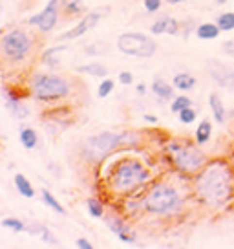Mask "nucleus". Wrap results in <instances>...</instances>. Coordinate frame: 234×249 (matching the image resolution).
I'll return each mask as SVG.
<instances>
[{"label":"nucleus","mask_w":234,"mask_h":249,"mask_svg":"<svg viewBox=\"0 0 234 249\" xmlns=\"http://www.w3.org/2000/svg\"><path fill=\"white\" fill-rule=\"evenodd\" d=\"M187 107H192V101L188 99L187 95H178V97H174L170 103V110L174 114H178V112H181V110L187 108Z\"/></svg>","instance_id":"nucleus-29"},{"label":"nucleus","mask_w":234,"mask_h":249,"mask_svg":"<svg viewBox=\"0 0 234 249\" xmlns=\"http://www.w3.org/2000/svg\"><path fill=\"white\" fill-rule=\"evenodd\" d=\"M30 93L33 99L42 103L59 101L70 95V83L61 75L37 73L30 81Z\"/></svg>","instance_id":"nucleus-5"},{"label":"nucleus","mask_w":234,"mask_h":249,"mask_svg":"<svg viewBox=\"0 0 234 249\" xmlns=\"http://www.w3.org/2000/svg\"><path fill=\"white\" fill-rule=\"evenodd\" d=\"M81 73H88V75H94V77H106L108 75V68L104 64L99 62H90V64H81L77 68Z\"/></svg>","instance_id":"nucleus-22"},{"label":"nucleus","mask_w":234,"mask_h":249,"mask_svg":"<svg viewBox=\"0 0 234 249\" xmlns=\"http://www.w3.org/2000/svg\"><path fill=\"white\" fill-rule=\"evenodd\" d=\"M135 90H137V93H141V95H143V93L147 92V86H145V85H137V86H135Z\"/></svg>","instance_id":"nucleus-37"},{"label":"nucleus","mask_w":234,"mask_h":249,"mask_svg":"<svg viewBox=\"0 0 234 249\" xmlns=\"http://www.w3.org/2000/svg\"><path fill=\"white\" fill-rule=\"evenodd\" d=\"M18 140H20V145H22L26 150H33V148L37 147V143H39V136H37V132H35V128H32V126H24L22 130H20Z\"/></svg>","instance_id":"nucleus-19"},{"label":"nucleus","mask_w":234,"mask_h":249,"mask_svg":"<svg viewBox=\"0 0 234 249\" xmlns=\"http://www.w3.org/2000/svg\"><path fill=\"white\" fill-rule=\"evenodd\" d=\"M4 97H6V103H8L9 110L13 112V116L18 117V119H22V117L28 116V110L24 108V105L18 101V97H17V93L9 92L8 88L4 90Z\"/></svg>","instance_id":"nucleus-16"},{"label":"nucleus","mask_w":234,"mask_h":249,"mask_svg":"<svg viewBox=\"0 0 234 249\" xmlns=\"http://www.w3.org/2000/svg\"><path fill=\"white\" fill-rule=\"evenodd\" d=\"M165 150H167L170 163L180 172H185V174H198L207 163L205 152L200 147L192 145V143L170 141Z\"/></svg>","instance_id":"nucleus-4"},{"label":"nucleus","mask_w":234,"mask_h":249,"mask_svg":"<svg viewBox=\"0 0 234 249\" xmlns=\"http://www.w3.org/2000/svg\"><path fill=\"white\" fill-rule=\"evenodd\" d=\"M117 79H119V83L121 85H125V86H128V85H132L134 83V75H132V71H121L119 75H117Z\"/></svg>","instance_id":"nucleus-33"},{"label":"nucleus","mask_w":234,"mask_h":249,"mask_svg":"<svg viewBox=\"0 0 234 249\" xmlns=\"http://www.w3.org/2000/svg\"><path fill=\"white\" fill-rule=\"evenodd\" d=\"M216 2H218V4H225L227 0H216Z\"/></svg>","instance_id":"nucleus-39"},{"label":"nucleus","mask_w":234,"mask_h":249,"mask_svg":"<svg viewBox=\"0 0 234 249\" xmlns=\"http://www.w3.org/2000/svg\"><path fill=\"white\" fill-rule=\"evenodd\" d=\"M216 24L221 31H233L234 30V11H225L216 18Z\"/></svg>","instance_id":"nucleus-26"},{"label":"nucleus","mask_w":234,"mask_h":249,"mask_svg":"<svg viewBox=\"0 0 234 249\" xmlns=\"http://www.w3.org/2000/svg\"><path fill=\"white\" fill-rule=\"evenodd\" d=\"M143 119H145L147 123H157V117L156 116H150V114H145V116H143Z\"/></svg>","instance_id":"nucleus-36"},{"label":"nucleus","mask_w":234,"mask_h":249,"mask_svg":"<svg viewBox=\"0 0 234 249\" xmlns=\"http://www.w3.org/2000/svg\"><path fill=\"white\" fill-rule=\"evenodd\" d=\"M219 28L218 24H212V22H205V24H200L198 28H196V37L201 40H212L216 39L219 35Z\"/></svg>","instance_id":"nucleus-18"},{"label":"nucleus","mask_w":234,"mask_h":249,"mask_svg":"<svg viewBox=\"0 0 234 249\" xmlns=\"http://www.w3.org/2000/svg\"><path fill=\"white\" fill-rule=\"evenodd\" d=\"M117 50H119L121 53L130 55V57L150 59L152 55L156 53L157 44L150 35L132 31V33H123V35H119V39H117Z\"/></svg>","instance_id":"nucleus-7"},{"label":"nucleus","mask_w":234,"mask_h":249,"mask_svg":"<svg viewBox=\"0 0 234 249\" xmlns=\"http://www.w3.org/2000/svg\"><path fill=\"white\" fill-rule=\"evenodd\" d=\"M143 211L154 216H172L183 209V196L170 183L157 181L143 196Z\"/></svg>","instance_id":"nucleus-3"},{"label":"nucleus","mask_w":234,"mask_h":249,"mask_svg":"<svg viewBox=\"0 0 234 249\" xmlns=\"http://www.w3.org/2000/svg\"><path fill=\"white\" fill-rule=\"evenodd\" d=\"M77 248H81V249H92L94 246H92V242L88 240V238H79V240H77Z\"/></svg>","instance_id":"nucleus-35"},{"label":"nucleus","mask_w":234,"mask_h":249,"mask_svg":"<svg viewBox=\"0 0 234 249\" xmlns=\"http://www.w3.org/2000/svg\"><path fill=\"white\" fill-rule=\"evenodd\" d=\"M33 52V39L24 30L6 31L0 39V53L6 62H22Z\"/></svg>","instance_id":"nucleus-6"},{"label":"nucleus","mask_w":234,"mask_h":249,"mask_svg":"<svg viewBox=\"0 0 234 249\" xmlns=\"http://www.w3.org/2000/svg\"><path fill=\"white\" fill-rule=\"evenodd\" d=\"M212 136V124L209 119H203L201 123L198 124V128H196V143L198 145H205V143H209Z\"/></svg>","instance_id":"nucleus-21"},{"label":"nucleus","mask_w":234,"mask_h":249,"mask_svg":"<svg viewBox=\"0 0 234 249\" xmlns=\"http://www.w3.org/2000/svg\"><path fill=\"white\" fill-rule=\"evenodd\" d=\"M114 86H116V83H114L112 79H102L101 85H99V88H97V95H99L101 99L108 97L110 93L114 92Z\"/></svg>","instance_id":"nucleus-31"},{"label":"nucleus","mask_w":234,"mask_h":249,"mask_svg":"<svg viewBox=\"0 0 234 249\" xmlns=\"http://www.w3.org/2000/svg\"><path fill=\"white\" fill-rule=\"evenodd\" d=\"M86 207H88V213L94 218L104 216V205H102L101 200H97V198H88V200H86Z\"/></svg>","instance_id":"nucleus-27"},{"label":"nucleus","mask_w":234,"mask_h":249,"mask_svg":"<svg viewBox=\"0 0 234 249\" xmlns=\"http://www.w3.org/2000/svg\"><path fill=\"white\" fill-rule=\"evenodd\" d=\"M223 52H225L227 55L234 57V39L225 40V42H223Z\"/></svg>","instance_id":"nucleus-34"},{"label":"nucleus","mask_w":234,"mask_h":249,"mask_svg":"<svg viewBox=\"0 0 234 249\" xmlns=\"http://www.w3.org/2000/svg\"><path fill=\"white\" fill-rule=\"evenodd\" d=\"M126 141L125 134H116V132H102L97 136H92L90 140L84 143V152L88 158H95L101 160L112 150H116L119 145H123Z\"/></svg>","instance_id":"nucleus-8"},{"label":"nucleus","mask_w":234,"mask_h":249,"mask_svg":"<svg viewBox=\"0 0 234 249\" xmlns=\"http://www.w3.org/2000/svg\"><path fill=\"white\" fill-rule=\"evenodd\" d=\"M15 187L18 191V195L24 196V198H30V200L35 198V189H33L30 179L26 178L24 174H15Z\"/></svg>","instance_id":"nucleus-20"},{"label":"nucleus","mask_w":234,"mask_h":249,"mask_svg":"<svg viewBox=\"0 0 234 249\" xmlns=\"http://www.w3.org/2000/svg\"><path fill=\"white\" fill-rule=\"evenodd\" d=\"M106 224H108L110 231L116 234L121 242H125V244H134L135 242V234H134V231L128 227L125 220H121L119 216H108Z\"/></svg>","instance_id":"nucleus-12"},{"label":"nucleus","mask_w":234,"mask_h":249,"mask_svg":"<svg viewBox=\"0 0 234 249\" xmlns=\"http://www.w3.org/2000/svg\"><path fill=\"white\" fill-rule=\"evenodd\" d=\"M170 4H180V2H185V0H168Z\"/></svg>","instance_id":"nucleus-38"},{"label":"nucleus","mask_w":234,"mask_h":249,"mask_svg":"<svg viewBox=\"0 0 234 249\" xmlns=\"http://www.w3.org/2000/svg\"><path fill=\"white\" fill-rule=\"evenodd\" d=\"M172 85H174L176 90H180V92H190V90L196 86V77L194 75H190V73L181 71V73H176V75H174Z\"/></svg>","instance_id":"nucleus-17"},{"label":"nucleus","mask_w":234,"mask_h":249,"mask_svg":"<svg viewBox=\"0 0 234 249\" xmlns=\"http://www.w3.org/2000/svg\"><path fill=\"white\" fill-rule=\"evenodd\" d=\"M174 85H168L165 79H154L152 83V93L156 95L157 101H172L174 99Z\"/></svg>","instance_id":"nucleus-14"},{"label":"nucleus","mask_w":234,"mask_h":249,"mask_svg":"<svg viewBox=\"0 0 234 249\" xmlns=\"http://www.w3.org/2000/svg\"><path fill=\"white\" fill-rule=\"evenodd\" d=\"M61 6L68 15H79L83 11V0H61Z\"/></svg>","instance_id":"nucleus-28"},{"label":"nucleus","mask_w":234,"mask_h":249,"mask_svg":"<svg viewBox=\"0 0 234 249\" xmlns=\"http://www.w3.org/2000/svg\"><path fill=\"white\" fill-rule=\"evenodd\" d=\"M0 224L6 227V229H11V231H15V233H24V231H28V227H26V224H24L22 220H18V218H13V216L2 218V222H0Z\"/></svg>","instance_id":"nucleus-25"},{"label":"nucleus","mask_w":234,"mask_h":249,"mask_svg":"<svg viewBox=\"0 0 234 249\" xmlns=\"http://www.w3.org/2000/svg\"><path fill=\"white\" fill-rule=\"evenodd\" d=\"M209 105H211L212 116H214V119H216V123H219V124L225 123L227 110H225V107H223V101H221L219 93L212 92L211 95H209Z\"/></svg>","instance_id":"nucleus-15"},{"label":"nucleus","mask_w":234,"mask_h":249,"mask_svg":"<svg viewBox=\"0 0 234 249\" xmlns=\"http://www.w3.org/2000/svg\"><path fill=\"white\" fill-rule=\"evenodd\" d=\"M196 117H198V114H196V110L192 108V107H187V108H183L181 112H178V119H180V123H183V124L194 123Z\"/></svg>","instance_id":"nucleus-30"},{"label":"nucleus","mask_w":234,"mask_h":249,"mask_svg":"<svg viewBox=\"0 0 234 249\" xmlns=\"http://www.w3.org/2000/svg\"><path fill=\"white\" fill-rule=\"evenodd\" d=\"M28 233L32 234H40V238L46 242V244H51V246H59V240L55 238V234L48 229L46 226H39V227H28Z\"/></svg>","instance_id":"nucleus-23"},{"label":"nucleus","mask_w":234,"mask_h":249,"mask_svg":"<svg viewBox=\"0 0 234 249\" xmlns=\"http://www.w3.org/2000/svg\"><path fill=\"white\" fill-rule=\"evenodd\" d=\"M150 179V172L145 165L134 160V158H123L119 160L108 176V187L114 195L128 196L135 189L145 185Z\"/></svg>","instance_id":"nucleus-2"},{"label":"nucleus","mask_w":234,"mask_h":249,"mask_svg":"<svg viewBox=\"0 0 234 249\" xmlns=\"http://www.w3.org/2000/svg\"><path fill=\"white\" fill-rule=\"evenodd\" d=\"M42 202L46 203L50 209H53L55 213H59V214H64L66 211H64V207H63V203L59 202L57 198H55L48 189H42Z\"/></svg>","instance_id":"nucleus-24"},{"label":"nucleus","mask_w":234,"mask_h":249,"mask_svg":"<svg viewBox=\"0 0 234 249\" xmlns=\"http://www.w3.org/2000/svg\"><path fill=\"white\" fill-rule=\"evenodd\" d=\"M209 75L214 79V83L223 88H234V70L227 64L212 59L209 64Z\"/></svg>","instance_id":"nucleus-10"},{"label":"nucleus","mask_w":234,"mask_h":249,"mask_svg":"<svg viewBox=\"0 0 234 249\" xmlns=\"http://www.w3.org/2000/svg\"><path fill=\"white\" fill-rule=\"evenodd\" d=\"M150 31L154 35H178L180 33V22L176 18H170V17H163V18H157L156 22L152 24Z\"/></svg>","instance_id":"nucleus-13"},{"label":"nucleus","mask_w":234,"mask_h":249,"mask_svg":"<svg viewBox=\"0 0 234 249\" xmlns=\"http://www.w3.org/2000/svg\"><path fill=\"white\" fill-rule=\"evenodd\" d=\"M194 195L212 209H219L231 202L234 195V172L225 161H212L196 174Z\"/></svg>","instance_id":"nucleus-1"},{"label":"nucleus","mask_w":234,"mask_h":249,"mask_svg":"<svg viewBox=\"0 0 234 249\" xmlns=\"http://www.w3.org/2000/svg\"><path fill=\"white\" fill-rule=\"evenodd\" d=\"M61 8H63L61 6V0H50L46 4V8L30 17L26 20V24L39 28L42 33H50L57 26V22H59V9Z\"/></svg>","instance_id":"nucleus-9"},{"label":"nucleus","mask_w":234,"mask_h":249,"mask_svg":"<svg viewBox=\"0 0 234 249\" xmlns=\"http://www.w3.org/2000/svg\"><path fill=\"white\" fill-rule=\"evenodd\" d=\"M99 20H101V13H99V11H92V13H88L83 20H79L77 26H73V28L66 31L64 35H61V40H73V39L83 37V35H86V33L92 30Z\"/></svg>","instance_id":"nucleus-11"},{"label":"nucleus","mask_w":234,"mask_h":249,"mask_svg":"<svg viewBox=\"0 0 234 249\" xmlns=\"http://www.w3.org/2000/svg\"><path fill=\"white\" fill-rule=\"evenodd\" d=\"M143 4H145V9L149 13H156L161 9V0H143Z\"/></svg>","instance_id":"nucleus-32"}]
</instances>
